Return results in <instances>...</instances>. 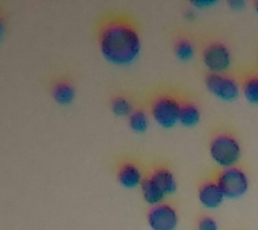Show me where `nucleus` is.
<instances>
[{"label":"nucleus","instance_id":"1","mask_svg":"<svg viewBox=\"0 0 258 230\" xmlns=\"http://www.w3.org/2000/svg\"><path fill=\"white\" fill-rule=\"evenodd\" d=\"M96 35L101 54L110 64L131 65L141 51L139 24L122 11L105 12L97 20Z\"/></svg>","mask_w":258,"mask_h":230},{"label":"nucleus","instance_id":"2","mask_svg":"<svg viewBox=\"0 0 258 230\" xmlns=\"http://www.w3.org/2000/svg\"><path fill=\"white\" fill-rule=\"evenodd\" d=\"M209 153L221 168L233 167L241 159V141L231 129H214L209 139Z\"/></svg>","mask_w":258,"mask_h":230},{"label":"nucleus","instance_id":"3","mask_svg":"<svg viewBox=\"0 0 258 230\" xmlns=\"http://www.w3.org/2000/svg\"><path fill=\"white\" fill-rule=\"evenodd\" d=\"M181 97L171 90H159L149 100V112L163 128H172L179 123Z\"/></svg>","mask_w":258,"mask_h":230},{"label":"nucleus","instance_id":"4","mask_svg":"<svg viewBox=\"0 0 258 230\" xmlns=\"http://www.w3.org/2000/svg\"><path fill=\"white\" fill-rule=\"evenodd\" d=\"M214 177L217 179L225 198L235 199V198L245 195L249 190L247 172L239 164L227 167V168H221L219 171H217V174H214Z\"/></svg>","mask_w":258,"mask_h":230},{"label":"nucleus","instance_id":"5","mask_svg":"<svg viewBox=\"0 0 258 230\" xmlns=\"http://www.w3.org/2000/svg\"><path fill=\"white\" fill-rule=\"evenodd\" d=\"M205 84L207 90L219 100L234 101L241 93L239 81L227 73H207Z\"/></svg>","mask_w":258,"mask_h":230},{"label":"nucleus","instance_id":"6","mask_svg":"<svg viewBox=\"0 0 258 230\" xmlns=\"http://www.w3.org/2000/svg\"><path fill=\"white\" fill-rule=\"evenodd\" d=\"M202 60L209 73H226L231 66V51L221 40H209L202 50Z\"/></svg>","mask_w":258,"mask_h":230},{"label":"nucleus","instance_id":"7","mask_svg":"<svg viewBox=\"0 0 258 230\" xmlns=\"http://www.w3.org/2000/svg\"><path fill=\"white\" fill-rule=\"evenodd\" d=\"M147 221L152 230H176L179 217L175 206L171 202L164 201L149 207Z\"/></svg>","mask_w":258,"mask_h":230},{"label":"nucleus","instance_id":"8","mask_svg":"<svg viewBox=\"0 0 258 230\" xmlns=\"http://www.w3.org/2000/svg\"><path fill=\"white\" fill-rule=\"evenodd\" d=\"M144 177V169L139 161L133 160L131 157H124L117 161V182L125 189H135L137 186H140Z\"/></svg>","mask_w":258,"mask_h":230},{"label":"nucleus","instance_id":"9","mask_svg":"<svg viewBox=\"0 0 258 230\" xmlns=\"http://www.w3.org/2000/svg\"><path fill=\"white\" fill-rule=\"evenodd\" d=\"M147 177L151 178V181L163 191L165 197L172 195L176 193L177 190V181L175 174L168 164H165L163 161L155 163V164L149 168V171L145 174Z\"/></svg>","mask_w":258,"mask_h":230},{"label":"nucleus","instance_id":"10","mask_svg":"<svg viewBox=\"0 0 258 230\" xmlns=\"http://www.w3.org/2000/svg\"><path fill=\"white\" fill-rule=\"evenodd\" d=\"M198 199L206 209H217L223 203L225 195L214 175L202 179L198 186Z\"/></svg>","mask_w":258,"mask_h":230},{"label":"nucleus","instance_id":"11","mask_svg":"<svg viewBox=\"0 0 258 230\" xmlns=\"http://www.w3.org/2000/svg\"><path fill=\"white\" fill-rule=\"evenodd\" d=\"M52 98L60 105H70L76 98V88L68 77H55L52 78L51 85Z\"/></svg>","mask_w":258,"mask_h":230},{"label":"nucleus","instance_id":"12","mask_svg":"<svg viewBox=\"0 0 258 230\" xmlns=\"http://www.w3.org/2000/svg\"><path fill=\"white\" fill-rule=\"evenodd\" d=\"M199 121H201V109L197 102L187 97H181L179 123L184 127H195Z\"/></svg>","mask_w":258,"mask_h":230},{"label":"nucleus","instance_id":"13","mask_svg":"<svg viewBox=\"0 0 258 230\" xmlns=\"http://www.w3.org/2000/svg\"><path fill=\"white\" fill-rule=\"evenodd\" d=\"M141 193H143V198H144V201L151 206L159 205L161 202L165 201V195L163 194L159 187H157L152 181H151V178L147 177L145 175L143 182H141Z\"/></svg>","mask_w":258,"mask_h":230},{"label":"nucleus","instance_id":"14","mask_svg":"<svg viewBox=\"0 0 258 230\" xmlns=\"http://www.w3.org/2000/svg\"><path fill=\"white\" fill-rule=\"evenodd\" d=\"M172 47L177 60L183 61V62L192 60V56L195 55V46H194V42L189 39L188 36L177 35L173 39Z\"/></svg>","mask_w":258,"mask_h":230},{"label":"nucleus","instance_id":"15","mask_svg":"<svg viewBox=\"0 0 258 230\" xmlns=\"http://www.w3.org/2000/svg\"><path fill=\"white\" fill-rule=\"evenodd\" d=\"M241 90L246 100L251 104H258V73H246L242 78Z\"/></svg>","mask_w":258,"mask_h":230},{"label":"nucleus","instance_id":"16","mask_svg":"<svg viewBox=\"0 0 258 230\" xmlns=\"http://www.w3.org/2000/svg\"><path fill=\"white\" fill-rule=\"evenodd\" d=\"M110 108H112V112L114 113V116L117 117H129L135 110L131 98H128L126 96H121V94L112 97Z\"/></svg>","mask_w":258,"mask_h":230},{"label":"nucleus","instance_id":"17","mask_svg":"<svg viewBox=\"0 0 258 230\" xmlns=\"http://www.w3.org/2000/svg\"><path fill=\"white\" fill-rule=\"evenodd\" d=\"M128 124L133 132L144 133L147 132L149 125V119L147 114V110L144 108H136L129 116Z\"/></svg>","mask_w":258,"mask_h":230},{"label":"nucleus","instance_id":"18","mask_svg":"<svg viewBox=\"0 0 258 230\" xmlns=\"http://www.w3.org/2000/svg\"><path fill=\"white\" fill-rule=\"evenodd\" d=\"M197 230H219L218 222L210 215H202L198 219Z\"/></svg>","mask_w":258,"mask_h":230},{"label":"nucleus","instance_id":"19","mask_svg":"<svg viewBox=\"0 0 258 230\" xmlns=\"http://www.w3.org/2000/svg\"><path fill=\"white\" fill-rule=\"evenodd\" d=\"M4 34H6V14L3 7L0 6V42L3 40Z\"/></svg>","mask_w":258,"mask_h":230},{"label":"nucleus","instance_id":"20","mask_svg":"<svg viewBox=\"0 0 258 230\" xmlns=\"http://www.w3.org/2000/svg\"><path fill=\"white\" fill-rule=\"evenodd\" d=\"M217 4V0H197V2H192L191 6L197 8H203V7H209V6H214Z\"/></svg>","mask_w":258,"mask_h":230},{"label":"nucleus","instance_id":"21","mask_svg":"<svg viewBox=\"0 0 258 230\" xmlns=\"http://www.w3.org/2000/svg\"><path fill=\"white\" fill-rule=\"evenodd\" d=\"M245 6L246 3L243 2V0H230L229 2V7L233 8V10H237V11L242 10Z\"/></svg>","mask_w":258,"mask_h":230},{"label":"nucleus","instance_id":"22","mask_svg":"<svg viewBox=\"0 0 258 230\" xmlns=\"http://www.w3.org/2000/svg\"><path fill=\"white\" fill-rule=\"evenodd\" d=\"M184 18L187 20H194V18H195V11H194L192 8H188V10H185Z\"/></svg>","mask_w":258,"mask_h":230},{"label":"nucleus","instance_id":"23","mask_svg":"<svg viewBox=\"0 0 258 230\" xmlns=\"http://www.w3.org/2000/svg\"><path fill=\"white\" fill-rule=\"evenodd\" d=\"M254 10H255V12L258 14V0L257 2H254Z\"/></svg>","mask_w":258,"mask_h":230}]
</instances>
